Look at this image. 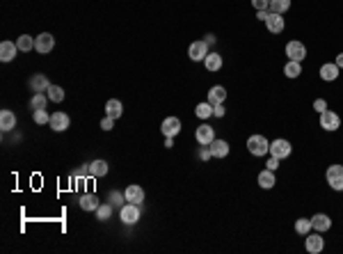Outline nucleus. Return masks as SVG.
<instances>
[{"instance_id": "obj_1", "label": "nucleus", "mask_w": 343, "mask_h": 254, "mask_svg": "<svg viewBox=\"0 0 343 254\" xmlns=\"http://www.w3.org/2000/svg\"><path fill=\"white\" fill-rule=\"evenodd\" d=\"M247 149H249L252 156H266V154H270L268 137H263V135H249L247 137Z\"/></svg>"}, {"instance_id": "obj_2", "label": "nucleus", "mask_w": 343, "mask_h": 254, "mask_svg": "<svg viewBox=\"0 0 343 254\" xmlns=\"http://www.w3.org/2000/svg\"><path fill=\"white\" fill-rule=\"evenodd\" d=\"M325 179H327L329 188L332 190H343V165H329L327 172H325Z\"/></svg>"}, {"instance_id": "obj_3", "label": "nucleus", "mask_w": 343, "mask_h": 254, "mask_svg": "<svg viewBox=\"0 0 343 254\" xmlns=\"http://www.w3.org/2000/svg\"><path fill=\"white\" fill-rule=\"evenodd\" d=\"M291 151H293V147H291V142L288 140H284V137H277V140H272L270 142V156H275V158H288L291 156Z\"/></svg>"}, {"instance_id": "obj_4", "label": "nucleus", "mask_w": 343, "mask_h": 254, "mask_svg": "<svg viewBox=\"0 0 343 254\" xmlns=\"http://www.w3.org/2000/svg\"><path fill=\"white\" fill-rule=\"evenodd\" d=\"M140 204H131L128 202L126 206H121L119 211V217H121V222L124 224H135L137 220H140Z\"/></svg>"}, {"instance_id": "obj_5", "label": "nucleus", "mask_w": 343, "mask_h": 254, "mask_svg": "<svg viewBox=\"0 0 343 254\" xmlns=\"http://www.w3.org/2000/svg\"><path fill=\"white\" fill-rule=\"evenodd\" d=\"M305 247L309 254H321L325 250V238H323L321 234H306L305 236Z\"/></svg>"}, {"instance_id": "obj_6", "label": "nucleus", "mask_w": 343, "mask_h": 254, "mask_svg": "<svg viewBox=\"0 0 343 254\" xmlns=\"http://www.w3.org/2000/svg\"><path fill=\"white\" fill-rule=\"evenodd\" d=\"M209 53L210 51H209V44H206V41H192L190 48H188V58L192 62H204Z\"/></svg>"}, {"instance_id": "obj_7", "label": "nucleus", "mask_w": 343, "mask_h": 254, "mask_svg": "<svg viewBox=\"0 0 343 254\" xmlns=\"http://www.w3.org/2000/svg\"><path fill=\"white\" fill-rule=\"evenodd\" d=\"M53 48H55V37H53L51 32H41V35H37L35 37V51L37 53H51Z\"/></svg>"}, {"instance_id": "obj_8", "label": "nucleus", "mask_w": 343, "mask_h": 254, "mask_svg": "<svg viewBox=\"0 0 343 254\" xmlns=\"http://www.w3.org/2000/svg\"><path fill=\"white\" fill-rule=\"evenodd\" d=\"M286 55H288V60H295V62H302L306 58V46L302 41H288L286 44Z\"/></svg>"}, {"instance_id": "obj_9", "label": "nucleus", "mask_w": 343, "mask_h": 254, "mask_svg": "<svg viewBox=\"0 0 343 254\" xmlns=\"http://www.w3.org/2000/svg\"><path fill=\"white\" fill-rule=\"evenodd\" d=\"M48 126H51L53 131L62 133V131H67V128L71 126V119H69L67 112H53V115H51V121H48Z\"/></svg>"}, {"instance_id": "obj_10", "label": "nucleus", "mask_w": 343, "mask_h": 254, "mask_svg": "<svg viewBox=\"0 0 343 254\" xmlns=\"http://www.w3.org/2000/svg\"><path fill=\"white\" fill-rule=\"evenodd\" d=\"M341 126V117L336 115V112H332V110H325V112H321V128H325V131H336V128Z\"/></svg>"}, {"instance_id": "obj_11", "label": "nucleus", "mask_w": 343, "mask_h": 254, "mask_svg": "<svg viewBox=\"0 0 343 254\" xmlns=\"http://www.w3.org/2000/svg\"><path fill=\"white\" fill-rule=\"evenodd\" d=\"M194 137H197L199 144H210L215 140V128L209 126V124H202V126H197V131H194Z\"/></svg>"}, {"instance_id": "obj_12", "label": "nucleus", "mask_w": 343, "mask_h": 254, "mask_svg": "<svg viewBox=\"0 0 343 254\" xmlns=\"http://www.w3.org/2000/svg\"><path fill=\"white\" fill-rule=\"evenodd\" d=\"M160 131H163L165 137H174V135H179L181 133V119H179V117H167V119H163Z\"/></svg>"}, {"instance_id": "obj_13", "label": "nucleus", "mask_w": 343, "mask_h": 254, "mask_svg": "<svg viewBox=\"0 0 343 254\" xmlns=\"http://www.w3.org/2000/svg\"><path fill=\"white\" fill-rule=\"evenodd\" d=\"M311 227H313V232L325 234L329 227H332V220H329V215H325V213H316V215L311 217Z\"/></svg>"}, {"instance_id": "obj_14", "label": "nucleus", "mask_w": 343, "mask_h": 254, "mask_svg": "<svg viewBox=\"0 0 343 254\" xmlns=\"http://www.w3.org/2000/svg\"><path fill=\"white\" fill-rule=\"evenodd\" d=\"M209 147H210V154H213V158H227V156H229V142H227V140H220V137H215V140H213Z\"/></svg>"}, {"instance_id": "obj_15", "label": "nucleus", "mask_w": 343, "mask_h": 254, "mask_svg": "<svg viewBox=\"0 0 343 254\" xmlns=\"http://www.w3.org/2000/svg\"><path fill=\"white\" fill-rule=\"evenodd\" d=\"M284 16L282 14H275V12H270L268 16V21H266V28H268L272 35H279V32H284Z\"/></svg>"}, {"instance_id": "obj_16", "label": "nucleus", "mask_w": 343, "mask_h": 254, "mask_svg": "<svg viewBox=\"0 0 343 254\" xmlns=\"http://www.w3.org/2000/svg\"><path fill=\"white\" fill-rule=\"evenodd\" d=\"M16 53H19V46L14 41H2L0 44V60L2 62H12L16 58Z\"/></svg>"}, {"instance_id": "obj_17", "label": "nucleus", "mask_w": 343, "mask_h": 254, "mask_svg": "<svg viewBox=\"0 0 343 254\" xmlns=\"http://www.w3.org/2000/svg\"><path fill=\"white\" fill-rule=\"evenodd\" d=\"M204 67H206V71H210V74L220 71V69H222V55H217L215 51H210L209 55H206V60H204Z\"/></svg>"}, {"instance_id": "obj_18", "label": "nucleus", "mask_w": 343, "mask_h": 254, "mask_svg": "<svg viewBox=\"0 0 343 254\" xmlns=\"http://www.w3.org/2000/svg\"><path fill=\"white\" fill-rule=\"evenodd\" d=\"M124 197H126V202H131V204H142L144 202V190H142L140 186H128L126 190H124Z\"/></svg>"}, {"instance_id": "obj_19", "label": "nucleus", "mask_w": 343, "mask_h": 254, "mask_svg": "<svg viewBox=\"0 0 343 254\" xmlns=\"http://www.w3.org/2000/svg\"><path fill=\"white\" fill-rule=\"evenodd\" d=\"M48 87H51V80H48L44 74H35L30 78V90L32 92H46Z\"/></svg>"}, {"instance_id": "obj_20", "label": "nucleus", "mask_w": 343, "mask_h": 254, "mask_svg": "<svg viewBox=\"0 0 343 254\" xmlns=\"http://www.w3.org/2000/svg\"><path fill=\"white\" fill-rule=\"evenodd\" d=\"M105 115H108V117H112V119H119L121 115H124V105H121V101H117V98H110V101L105 103Z\"/></svg>"}, {"instance_id": "obj_21", "label": "nucleus", "mask_w": 343, "mask_h": 254, "mask_svg": "<svg viewBox=\"0 0 343 254\" xmlns=\"http://www.w3.org/2000/svg\"><path fill=\"white\" fill-rule=\"evenodd\" d=\"M224 98H227V90H224L222 85H215V87H210L209 90V103L210 105L224 103Z\"/></svg>"}, {"instance_id": "obj_22", "label": "nucleus", "mask_w": 343, "mask_h": 254, "mask_svg": "<svg viewBox=\"0 0 343 254\" xmlns=\"http://www.w3.org/2000/svg\"><path fill=\"white\" fill-rule=\"evenodd\" d=\"M339 71H341V69L336 67L334 62H325V64H323L321 67V78L323 80H336V78H339Z\"/></svg>"}, {"instance_id": "obj_23", "label": "nucleus", "mask_w": 343, "mask_h": 254, "mask_svg": "<svg viewBox=\"0 0 343 254\" xmlns=\"http://www.w3.org/2000/svg\"><path fill=\"white\" fill-rule=\"evenodd\" d=\"M259 186L263 188V190H270V188H275V183H277V179H275V172H272V170H268V167H266V170H263L261 174H259Z\"/></svg>"}, {"instance_id": "obj_24", "label": "nucleus", "mask_w": 343, "mask_h": 254, "mask_svg": "<svg viewBox=\"0 0 343 254\" xmlns=\"http://www.w3.org/2000/svg\"><path fill=\"white\" fill-rule=\"evenodd\" d=\"M51 98L46 92H35L30 98V110H46V103H48Z\"/></svg>"}, {"instance_id": "obj_25", "label": "nucleus", "mask_w": 343, "mask_h": 254, "mask_svg": "<svg viewBox=\"0 0 343 254\" xmlns=\"http://www.w3.org/2000/svg\"><path fill=\"white\" fill-rule=\"evenodd\" d=\"M0 128H2V131H12V128H16V115L12 110L0 112Z\"/></svg>"}, {"instance_id": "obj_26", "label": "nucleus", "mask_w": 343, "mask_h": 254, "mask_svg": "<svg viewBox=\"0 0 343 254\" xmlns=\"http://www.w3.org/2000/svg\"><path fill=\"white\" fill-rule=\"evenodd\" d=\"M302 74V62H295V60H288L286 67H284V76L286 78H298Z\"/></svg>"}, {"instance_id": "obj_27", "label": "nucleus", "mask_w": 343, "mask_h": 254, "mask_svg": "<svg viewBox=\"0 0 343 254\" xmlns=\"http://www.w3.org/2000/svg\"><path fill=\"white\" fill-rule=\"evenodd\" d=\"M105 174H108V163L105 160L90 163V176H105Z\"/></svg>"}, {"instance_id": "obj_28", "label": "nucleus", "mask_w": 343, "mask_h": 254, "mask_svg": "<svg viewBox=\"0 0 343 254\" xmlns=\"http://www.w3.org/2000/svg\"><path fill=\"white\" fill-rule=\"evenodd\" d=\"M46 94H48V98H51L53 103H62V101H64V90H62L60 85H51V87L46 90Z\"/></svg>"}, {"instance_id": "obj_29", "label": "nucleus", "mask_w": 343, "mask_h": 254, "mask_svg": "<svg viewBox=\"0 0 343 254\" xmlns=\"http://www.w3.org/2000/svg\"><path fill=\"white\" fill-rule=\"evenodd\" d=\"M16 46H19V51L30 53L32 48H35V39H32L30 35H21V37L16 39Z\"/></svg>"}, {"instance_id": "obj_30", "label": "nucleus", "mask_w": 343, "mask_h": 254, "mask_svg": "<svg viewBox=\"0 0 343 254\" xmlns=\"http://www.w3.org/2000/svg\"><path fill=\"white\" fill-rule=\"evenodd\" d=\"M80 209L82 211H96L98 209V199L94 195H82L80 197Z\"/></svg>"}, {"instance_id": "obj_31", "label": "nucleus", "mask_w": 343, "mask_h": 254, "mask_svg": "<svg viewBox=\"0 0 343 254\" xmlns=\"http://www.w3.org/2000/svg\"><path fill=\"white\" fill-rule=\"evenodd\" d=\"M194 115H197L199 119H209V117H213V105H210L209 101H206V103H197Z\"/></svg>"}, {"instance_id": "obj_32", "label": "nucleus", "mask_w": 343, "mask_h": 254, "mask_svg": "<svg viewBox=\"0 0 343 254\" xmlns=\"http://www.w3.org/2000/svg\"><path fill=\"white\" fill-rule=\"evenodd\" d=\"M295 232H298L300 236H306V234H311V232H313L311 220H306V217H300V220H295Z\"/></svg>"}, {"instance_id": "obj_33", "label": "nucleus", "mask_w": 343, "mask_h": 254, "mask_svg": "<svg viewBox=\"0 0 343 254\" xmlns=\"http://www.w3.org/2000/svg\"><path fill=\"white\" fill-rule=\"evenodd\" d=\"M291 7V0H270V12H275V14H284V12H288Z\"/></svg>"}, {"instance_id": "obj_34", "label": "nucleus", "mask_w": 343, "mask_h": 254, "mask_svg": "<svg viewBox=\"0 0 343 254\" xmlns=\"http://www.w3.org/2000/svg\"><path fill=\"white\" fill-rule=\"evenodd\" d=\"M110 215H112V206H110V204H98V209H96V220L105 222V220H110Z\"/></svg>"}, {"instance_id": "obj_35", "label": "nucleus", "mask_w": 343, "mask_h": 254, "mask_svg": "<svg viewBox=\"0 0 343 254\" xmlns=\"http://www.w3.org/2000/svg\"><path fill=\"white\" fill-rule=\"evenodd\" d=\"M51 121V115L46 110H35V124H39V126H44V124H48Z\"/></svg>"}, {"instance_id": "obj_36", "label": "nucleus", "mask_w": 343, "mask_h": 254, "mask_svg": "<svg viewBox=\"0 0 343 254\" xmlns=\"http://www.w3.org/2000/svg\"><path fill=\"white\" fill-rule=\"evenodd\" d=\"M313 110L318 112V115L325 112V110H327V101H325V98H316V101H313Z\"/></svg>"}, {"instance_id": "obj_37", "label": "nucleus", "mask_w": 343, "mask_h": 254, "mask_svg": "<svg viewBox=\"0 0 343 254\" xmlns=\"http://www.w3.org/2000/svg\"><path fill=\"white\" fill-rule=\"evenodd\" d=\"M252 7L259 12V9H270V0H252Z\"/></svg>"}, {"instance_id": "obj_38", "label": "nucleus", "mask_w": 343, "mask_h": 254, "mask_svg": "<svg viewBox=\"0 0 343 254\" xmlns=\"http://www.w3.org/2000/svg\"><path fill=\"white\" fill-rule=\"evenodd\" d=\"M101 128H103V131H112V128H114V119L105 115L103 119H101Z\"/></svg>"}, {"instance_id": "obj_39", "label": "nucleus", "mask_w": 343, "mask_h": 254, "mask_svg": "<svg viewBox=\"0 0 343 254\" xmlns=\"http://www.w3.org/2000/svg\"><path fill=\"white\" fill-rule=\"evenodd\" d=\"M210 156H213V154H210V147H209V144H202V149H199V158H202V160H209Z\"/></svg>"}, {"instance_id": "obj_40", "label": "nucleus", "mask_w": 343, "mask_h": 254, "mask_svg": "<svg viewBox=\"0 0 343 254\" xmlns=\"http://www.w3.org/2000/svg\"><path fill=\"white\" fill-rule=\"evenodd\" d=\"M266 167H268V170H272V172H275L277 167H279V158L270 156V158H268V163H266Z\"/></svg>"}, {"instance_id": "obj_41", "label": "nucleus", "mask_w": 343, "mask_h": 254, "mask_svg": "<svg viewBox=\"0 0 343 254\" xmlns=\"http://www.w3.org/2000/svg\"><path fill=\"white\" fill-rule=\"evenodd\" d=\"M268 16H270V9H259V12H256V19H259V21H268Z\"/></svg>"}, {"instance_id": "obj_42", "label": "nucleus", "mask_w": 343, "mask_h": 254, "mask_svg": "<svg viewBox=\"0 0 343 254\" xmlns=\"http://www.w3.org/2000/svg\"><path fill=\"white\" fill-rule=\"evenodd\" d=\"M224 112H227V110H224L222 103H220V105H213V115H215V117H224Z\"/></svg>"}, {"instance_id": "obj_43", "label": "nucleus", "mask_w": 343, "mask_h": 254, "mask_svg": "<svg viewBox=\"0 0 343 254\" xmlns=\"http://www.w3.org/2000/svg\"><path fill=\"white\" fill-rule=\"evenodd\" d=\"M110 199H112V204H121V202H124V197H121L119 193H112V195H110Z\"/></svg>"}, {"instance_id": "obj_44", "label": "nucleus", "mask_w": 343, "mask_h": 254, "mask_svg": "<svg viewBox=\"0 0 343 254\" xmlns=\"http://www.w3.org/2000/svg\"><path fill=\"white\" fill-rule=\"evenodd\" d=\"M336 67L339 69H343V53H339V55H336V62H334Z\"/></svg>"}, {"instance_id": "obj_45", "label": "nucleus", "mask_w": 343, "mask_h": 254, "mask_svg": "<svg viewBox=\"0 0 343 254\" xmlns=\"http://www.w3.org/2000/svg\"><path fill=\"white\" fill-rule=\"evenodd\" d=\"M165 147L172 149V147H174V137H165Z\"/></svg>"}, {"instance_id": "obj_46", "label": "nucleus", "mask_w": 343, "mask_h": 254, "mask_svg": "<svg viewBox=\"0 0 343 254\" xmlns=\"http://www.w3.org/2000/svg\"><path fill=\"white\" fill-rule=\"evenodd\" d=\"M204 41H206V44H215V37H213V35H206V39H204Z\"/></svg>"}]
</instances>
